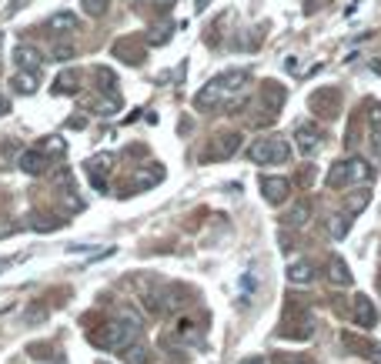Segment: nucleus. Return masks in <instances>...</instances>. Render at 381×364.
I'll use <instances>...</instances> for the list:
<instances>
[{
  "instance_id": "f257e3e1",
  "label": "nucleus",
  "mask_w": 381,
  "mask_h": 364,
  "mask_svg": "<svg viewBox=\"0 0 381 364\" xmlns=\"http://www.w3.org/2000/svg\"><path fill=\"white\" fill-rule=\"evenodd\" d=\"M247 84V71H228V74H217L214 80H208L198 94H194V107L198 110H214V107L231 104Z\"/></svg>"
},
{
  "instance_id": "f03ea898",
  "label": "nucleus",
  "mask_w": 381,
  "mask_h": 364,
  "mask_svg": "<svg viewBox=\"0 0 381 364\" xmlns=\"http://www.w3.org/2000/svg\"><path fill=\"white\" fill-rule=\"evenodd\" d=\"M138 337H141V324L134 318L107 321V324H101L97 331L87 334V341L101 351H121V348H127V344H134Z\"/></svg>"
},
{
  "instance_id": "7ed1b4c3",
  "label": "nucleus",
  "mask_w": 381,
  "mask_h": 364,
  "mask_svg": "<svg viewBox=\"0 0 381 364\" xmlns=\"http://www.w3.org/2000/svg\"><path fill=\"white\" fill-rule=\"evenodd\" d=\"M371 174H375V170H371L361 157H351V161H341V164L331 167L328 177H324V184H328L331 191H345V187H351V184L371 181Z\"/></svg>"
},
{
  "instance_id": "20e7f679",
  "label": "nucleus",
  "mask_w": 381,
  "mask_h": 364,
  "mask_svg": "<svg viewBox=\"0 0 381 364\" xmlns=\"http://www.w3.org/2000/svg\"><path fill=\"white\" fill-rule=\"evenodd\" d=\"M251 164H288L291 161V144L285 137H261L247 147Z\"/></svg>"
},
{
  "instance_id": "39448f33",
  "label": "nucleus",
  "mask_w": 381,
  "mask_h": 364,
  "mask_svg": "<svg viewBox=\"0 0 381 364\" xmlns=\"http://www.w3.org/2000/svg\"><path fill=\"white\" fill-rule=\"evenodd\" d=\"M241 147H244V137L234 134V131H231V134H214L211 140L201 147V161H208V164H211V161H228V157H234Z\"/></svg>"
},
{
  "instance_id": "423d86ee",
  "label": "nucleus",
  "mask_w": 381,
  "mask_h": 364,
  "mask_svg": "<svg viewBox=\"0 0 381 364\" xmlns=\"http://www.w3.org/2000/svg\"><path fill=\"white\" fill-rule=\"evenodd\" d=\"M308 107L318 114V117H338V107H341V94H338V87H321V91H315L311 97H308Z\"/></svg>"
},
{
  "instance_id": "0eeeda50",
  "label": "nucleus",
  "mask_w": 381,
  "mask_h": 364,
  "mask_svg": "<svg viewBox=\"0 0 381 364\" xmlns=\"http://www.w3.org/2000/svg\"><path fill=\"white\" fill-rule=\"evenodd\" d=\"M351 324H358L361 331H368V328L378 324V311H375L371 298H365V294H354V298H351Z\"/></svg>"
},
{
  "instance_id": "6e6552de",
  "label": "nucleus",
  "mask_w": 381,
  "mask_h": 364,
  "mask_svg": "<svg viewBox=\"0 0 381 364\" xmlns=\"http://www.w3.org/2000/svg\"><path fill=\"white\" fill-rule=\"evenodd\" d=\"M258 104H261V110H268V121H275L281 104H285V87L275 84V80H264L261 94H258Z\"/></svg>"
},
{
  "instance_id": "1a4fd4ad",
  "label": "nucleus",
  "mask_w": 381,
  "mask_h": 364,
  "mask_svg": "<svg viewBox=\"0 0 381 364\" xmlns=\"http://www.w3.org/2000/svg\"><path fill=\"white\" fill-rule=\"evenodd\" d=\"M14 64L17 71H31V74H41V67H44V57H41V50L31 44H17L14 47Z\"/></svg>"
},
{
  "instance_id": "9d476101",
  "label": "nucleus",
  "mask_w": 381,
  "mask_h": 364,
  "mask_svg": "<svg viewBox=\"0 0 381 364\" xmlns=\"http://www.w3.org/2000/svg\"><path fill=\"white\" fill-rule=\"evenodd\" d=\"M261 191H264V201L268 204H285L291 198V181L288 177H264L261 181Z\"/></svg>"
},
{
  "instance_id": "9b49d317",
  "label": "nucleus",
  "mask_w": 381,
  "mask_h": 364,
  "mask_svg": "<svg viewBox=\"0 0 381 364\" xmlns=\"http://www.w3.org/2000/svg\"><path fill=\"white\" fill-rule=\"evenodd\" d=\"M110 161H114V157H110V154H97V157H91V161H87V174H91V184L94 187H97V191H104L107 187V170H110Z\"/></svg>"
},
{
  "instance_id": "f8f14e48",
  "label": "nucleus",
  "mask_w": 381,
  "mask_h": 364,
  "mask_svg": "<svg viewBox=\"0 0 381 364\" xmlns=\"http://www.w3.org/2000/svg\"><path fill=\"white\" fill-rule=\"evenodd\" d=\"M47 167H50V161H47L44 151H24L20 154V170H24V174L41 177V174H47Z\"/></svg>"
},
{
  "instance_id": "ddd939ff",
  "label": "nucleus",
  "mask_w": 381,
  "mask_h": 364,
  "mask_svg": "<svg viewBox=\"0 0 381 364\" xmlns=\"http://www.w3.org/2000/svg\"><path fill=\"white\" fill-rule=\"evenodd\" d=\"M294 140H298V151L308 157L311 151H318L321 147V131L318 127H311V124H301V127L294 131Z\"/></svg>"
},
{
  "instance_id": "4468645a",
  "label": "nucleus",
  "mask_w": 381,
  "mask_h": 364,
  "mask_svg": "<svg viewBox=\"0 0 381 364\" xmlns=\"http://www.w3.org/2000/svg\"><path fill=\"white\" fill-rule=\"evenodd\" d=\"M114 54L127 64H141L144 61V44L134 41V37H127V41H117V44H114Z\"/></svg>"
},
{
  "instance_id": "2eb2a0df",
  "label": "nucleus",
  "mask_w": 381,
  "mask_h": 364,
  "mask_svg": "<svg viewBox=\"0 0 381 364\" xmlns=\"http://www.w3.org/2000/svg\"><path fill=\"white\" fill-rule=\"evenodd\" d=\"M164 181V170L154 164V167H141L138 174H134V181H131V191H144V187H151V184H161Z\"/></svg>"
},
{
  "instance_id": "dca6fc26",
  "label": "nucleus",
  "mask_w": 381,
  "mask_h": 364,
  "mask_svg": "<svg viewBox=\"0 0 381 364\" xmlns=\"http://www.w3.org/2000/svg\"><path fill=\"white\" fill-rule=\"evenodd\" d=\"M44 31H50V34H71V31H77V17L71 14V10H61V14H54L50 20H47Z\"/></svg>"
},
{
  "instance_id": "f3484780",
  "label": "nucleus",
  "mask_w": 381,
  "mask_h": 364,
  "mask_svg": "<svg viewBox=\"0 0 381 364\" xmlns=\"http://www.w3.org/2000/svg\"><path fill=\"white\" fill-rule=\"evenodd\" d=\"M328 281L338 284V288H348V284H351V271H348V264H345L341 258L328 261Z\"/></svg>"
},
{
  "instance_id": "a211bd4d",
  "label": "nucleus",
  "mask_w": 381,
  "mask_h": 364,
  "mask_svg": "<svg viewBox=\"0 0 381 364\" xmlns=\"http://www.w3.org/2000/svg\"><path fill=\"white\" fill-rule=\"evenodd\" d=\"M288 281H291V284H311V281H315L311 264H305V261H294V264L288 268Z\"/></svg>"
},
{
  "instance_id": "6ab92c4d",
  "label": "nucleus",
  "mask_w": 381,
  "mask_h": 364,
  "mask_svg": "<svg viewBox=\"0 0 381 364\" xmlns=\"http://www.w3.org/2000/svg\"><path fill=\"white\" fill-rule=\"evenodd\" d=\"M54 91L57 94H77L80 91V74H77V71H64V74L57 77V84H54Z\"/></svg>"
},
{
  "instance_id": "aec40b11",
  "label": "nucleus",
  "mask_w": 381,
  "mask_h": 364,
  "mask_svg": "<svg viewBox=\"0 0 381 364\" xmlns=\"http://www.w3.org/2000/svg\"><path fill=\"white\" fill-rule=\"evenodd\" d=\"M10 84H14L17 94H34L37 91V74H31V71H17Z\"/></svg>"
},
{
  "instance_id": "412c9836",
  "label": "nucleus",
  "mask_w": 381,
  "mask_h": 364,
  "mask_svg": "<svg viewBox=\"0 0 381 364\" xmlns=\"http://www.w3.org/2000/svg\"><path fill=\"white\" fill-rule=\"evenodd\" d=\"M117 354L124 358V364H148V358H151L148 348H141L138 341H134V344H127V348H121Z\"/></svg>"
},
{
  "instance_id": "4be33fe9",
  "label": "nucleus",
  "mask_w": 381,
  "mask_h": 364,
  "mask_svg": "<svg viewBox=\"0 0 381 364\" xmlns=\"http://www.w3.org/2000/svg\"><path fill=\"white\" fill-rule=\"evenodd\" d=\"M308 214H311V204H308V201H301L298 208H291V211H288L285 224H291V228H301V224L308 221Z\"/></svg>"
},
{
  "instance_id": "5701e85b",
  "label": "nucleus",
  "mask_w": 381,
  "mask_h": 364,
  "mask_svg": "<svg viewBox=\"0 0 381 364\" xmlns=\"http://www.w3.org/2000/svg\"><path fill=\"white\" fill-rule=\"evenodd\" d=\"M341 341H345L348 348H354V354H368V358H378V351H381L378 344H365V341H358V337H351V334H345Z\"/></svg>"
},
{
  "instance_id": "b1692460",
  "label": "nucleus",
  "mask_w": 381,
  "mask_h": 364,
  "mask_svg": "<svg viewBox=\"0 0 381 364\" xmlns=\"http://www.w3.org/2000/svg\"><path fill=\"white\" fill-rule=\"evenodd\" d=\"M174 334H178V341H194V337H198V324L191 318H181L174 324Z\"/></svg>"
},
{
  "instance_id": "393cba45",
  "label": "nucleus",
  "mask_w": 381,
  "mask_h": 364,
  "mask_svg": "<svg viewBox=\"0 0 381 364\" xmlns=\"http://www.w3.org/2000/svg\"><path fill=\"white\" fill-rule=\"evenodd\" d=\"M348 228H351V214L345 211V214H335V217H331V238H345V234H348Z\"/></svg>"
},
{
  "instance_id": "a878e982",
  "label": "nucleus",
  "mask_w": 381,
  "mask_h": 364,
  "mask_svg": "<svg viewBox=\"0 0 381 364\" xmlns=\"http://www.w3.org/2000/svg\"><path fill=\"white\" fill-rule=\"evenodd\" d=\"M368 201H371V191H358V194H351V198L345 201V211H348V214H358L361 208H368Z\"/></svg>"
},
{
  "instance_id": "bb28decb",
  "label": "nucleus",
  "mask_w": 381,
  "mask_h": 364,
  "mask_svg": "<svg viewBox=\"0 0 381 364\" xmlns=\"http://www.w3.org/2000/svg\"><path fill=\"white\" fill-rule=\"evenodd\" d=\"M361 110L368 114V124H371V131H381V101H368Z\"/></svg>"
},
{
  "instance_id": "cd10ccee",
  "label": "nucleus",
  "mask_w": 381,
  "mask_h": 364,
  "mask_svg": "<svg viewBox=\"0 0 381 364\" xmlns=\"http://www.w3.org/2000/svg\"><path fill=\"white\" fill-rule=\"evenodd\" d=\"M94 80H101L97 87H101L104 94H114V74H110L107 67H97V71H94Z\"/></svg>"
},
{
  "instance_id": "c85d7f7f",
  "label": "nucleus",
  "mask_w": 381,
  "mask_h": 364,
  "mask_svg": "<svg viewBox=\"0 0 381 364\" xmlns=\"http://www.w3.org/2000/svg\"><path fill=\"white\" fill-rule=\"evenodd\" d=\"M80 3H84V14H91V17H104L107 7H110L107 0H80Z\"/></svg>"
},
{
  "instance_id": "c756f323",
  "label": "nucleus",
  "mask_w": 381,
  "mask_h": 364,
  "mask_svg": "<svg viewBox=\"0 0 381 364\" xmlns=\"http://www.w3.org/2000/svg\"><path fill=\"white\" fill-rule=\"evenodd\" d=\"M154 31H157V34H148V41L157 47V44H168V41H171V31H174V27H171V24H161V27H154Z\"/></svg>"
},
{
  "instance_id": "7c9ffc66",
  "label": "nucleus",
  "mask_w": 381,
  "mask_h": 364,
  "mask_svg": "<svg viewBox=\"0 0 381 364\" xmlns=\"http://www.w3.org/2000/svg\"><path fill=\"white\" fill-rule=\"evenodd\" d=\"M271 364H308L305 358H298V354H275Z\"/></svg>"
},
{
  "instance_id": "2f4dec72",
  "label": "nucleus",
  "mask_w": 381,
  "mask_h": 364,
  "mask_svg": "<svg viewBox=\"0 0 381 364\" xmlns=\"http://www.w3.org/2000/svg\"><path fill=\"white\" fill-rule=\"evenodd\" d=\"M71 57H74V47H67V44L54 47V61H71Z\"/></svg>"
},
{
  "instance_id": "473e14b6",
  "label": "nucleus",
  "mask_w": 381,
  "mask_h": 364,
  "mask_svg": "<svg viewBox=\"0 0 381 364\" xmlns=\"http://www.w3.org/2000/svg\"><path fill=\"white\" fill-rule=\"evenodd\" d=\"M151 3H154V10H157V14H168L178 0H151Z\"/></svg>"
},
{
  "instance_id": "72a5a7b5",
  "label": "nucleus",
  "mask_w": 381,
  "mask_h": 364,
  "mask_svg": "<svg viewBox=\"0 0 381 364\" xmlns=\"http://www.w3.org/2000/svg\"><path fill=\"white\" fill-rule=\"evenodd\" d=\"M371 137H375V140H371V147H375V154H381V131H371Z\"/></svg>"
},
{
  "instance_id": "f704fd0d",
  "label": "nucleus",
  "mask_w": 381,
  "mask_h": 364,
  "mask_svg": "<svg viewBox=\"0 0 381 364\" xmlns=\"http://www.w3.org/2000/svg\"><path fill=\"white\" fill-rule=\"evenodd\" d=\"M7 110H10V101H7V97H3V94H0V117H3V114H7Z\"/></svg>"
},
{
  "instance_id": "c9c22d12",
  "label": "nucleus",
  "mask_w": 381,
  "mask_h": 364,
  "mask_svg": "<svg viewBox=\"0 0 381 364\" xmlns=\"http://www.w3.org/2000/svg\"><path fill=\"white\" fill-rule=\"evenodd\" d=\"M244 364H264V358H244Z\"/></svg>"
},
{
  "instance_id": "e433bc0d",
  "label": "nucleus",
  "mask_w": 381,
  "mask_h": 364,
  "mask_svg": "<svg viewBox=\"0 0 381 364\" xmlns=\"http://www.w3.org/2000/svg\"><path fill=\"white\" fill-rule=\"evenodd\" d=\"M204 7H208V0H198V10H204Z\"/></svg>"
},
{
  "instance_id": "4c0bfd02",
  "label": "nucleus",
  "mask_w": 381,
  "mask_h": 364,
  "mask_svg": "<svg viewBox=\"0 0 381 364\" xmlns=\"http://www.w3.org/2000/svg\"><path fill=\"white\" fill-rule=\"evenodd\" d=\"M131 3H138V0H131Z\"/></svg>"
},
{
  "instance_id": "58836bf2",
  "label": "nucleus",
  "mask_w": 381,
  "mask_h": 364,
  "mask_svg": "<svg viewBox=\"0 0 381 364\" xmlns=\"http://www.w3.org/2000/svg\"><path fill=\"white\" fill-rule=\"evenodd\" d=\"M101 364H104V361H101Z\"/></svg>"
}]
</instances>
